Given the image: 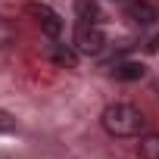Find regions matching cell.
Wrapping results in <instances>:
<instances>
[{"label": "cell", "instance_id": "cell-1", "mask_svg": "<svg viewBox=\"0 0 159 159\" xmlns=\"http://www.w3.org/2000/svg\"><path fill=\"white\" fill-rule=\"evenodd\" d=\"M100 125L106 128V134L112 137H137L147 128V119L137 106L131 103H109L100 116Z\"/></svg>", "mask_w": 159, "mask_h": 159}, {"label": "cell", "instance_id": "cell-2", "mask_svg": "<svg viewBox=\"0 0 159 159\" xmlns=\"http://www.w3.org/2000/svg\"><path fill=\"white\" fill-rule=\"evenodd\" d=\"M25 13L41 25V31H44L47 38H59V34H62V19H59V13L50 10L47 3H34V0H31V3H25Z\"/></svg>", "mask_w": 159, "mask_h": 159}, {"label": "cell", "instance_id": "cell-3", "mask_svg": "<svg viewBox=\"0 0 159 159\" xmlns=\"http://www.w3.org/2000/svg\"><path fill=\"white\" fill-rule=\"evenodd\" d=\"M75 47H78V53L97 56V53H103V47H106V34H103L97 25L78 22V28H75Z\"/></svg>", "mask_w": 159, "mask_h": 159}, {"label": "cell", "instance_id": "cell-4", "mask_svg": "<svg viewBox=\"0 0 159 159\" xmlns=\"http://www.w3.org/2000/svg\"><path fill=\"white\" fill-rule=\"evenodd\" d=\"M128 19L137 22V25H153L159 16H156L153 3H147V0H134V3H128Z\"/></svg>", "mask_w": 159, "mask_h": 159}, {"label": "cell", "instance_id": "cell-5", "mask_svg": "<svg viewBox=\"0 0 159 159\" xmlns=\"http://www.w3.org/2000/svg\"><path fill=\"white\" fill-rule=\"evenodd\" d=\"M143 72H147L143 62H134V59H122V62L112 66V75L119 78V81H140Z\"/></svg>", "mask_w": 159, "mask_h": 159}, {"label": "cell", "instance_id": "cell-6", "mask_svg": "<svg viewBox=\"0 0 159 159\" xmlns=\"http://www.w3.org/2000/svg\"><path fill=\"white\" fill-rule=\"evenodd\" d=\"M75 13H78V22H88V25H100V19H103L97 0H78Z\"/></svg>", "mask_w": 159, "mask_h": 159}, {"label": "cell", "instance_id": "cell-7", "mask_svg": "<svg viewBox=\"0 0 159 159\" xmlns=\"http://www.w3.org/2000/svg\"><path fill=\"white\" fill-rule=\"evenodd\" d=\"M50 59H53L56 66H62V69H75V66H78V53H75L72 47H66V44H53Z\"/></svg>", "mask_w": 159, "mask_h": 159}, {"label": "cell", "instance_id": "cell-8", "mask_svg": "<svg viewBox=\"0 0 159 159\" xmlns=\"http://www.w3.org/2000/svg\"><path fill=\"white\" fill-rule=\"evenodd\" d=\"M137 156L140 159H159V134H143L137 143Z\"/></svg>", "mask_w": 159, "mask_h": 159}, {"label": "cell", "instance_id": "cell-9", "mask_svg": "<svg viewBox=\"0 0 159 159\" xmlns=\"http://www.w3.org/2000/svg\"><path fill=\"white\" fill-rule=\"evenodd\" d=\"M13 34H16V31H13V25H10L3 16H0V47L10 44V41H13Z\"/></svg>", "mask_w": 159, "mask_h": 159}, {"label": "cell", "instance_id": "cell-10", "mask_svg": "<svg viewBox=\"0 0 159 159\" xmlns=\"http://www.w3.org/2000/svg\"><path fill=\"white\" fill-rule=\"evenodd\" d=\"M13 128H16V119H13L10 112L0 109V131H13Z\"/></svg>", "mask_w": 159, "mask_h": 159}, {"label": "cell", "instance_id": "cell-11", "mask_svg": "<svg viewBox=\"0 0 159 159\" xmlns=\"http://www.w3.org/2000/svg\"><path fill=\"white\" fill-rule=\"evenodd\" d=\"M147 50H150V53H156V50H159V34H153V38H150V44H147Z\"/></svg>", "mask_w": 159, "mask_h": 159}]
</instances>
